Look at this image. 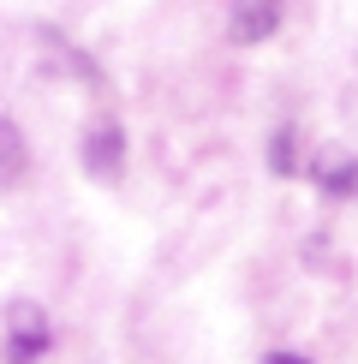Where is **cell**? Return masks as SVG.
Instances as JSON below:
<instances>
[{"mask_svg": "<svg viewBox=\"0 0 358 364\" xmlns=\"http://www.w3.org/2000/svg\"><path fill=\"white\" fill-rule=\"evenodd\" d=\"M310 179H317L328 197H358V161H347V156H322L317 168H310Z\"/></svg>", "mask_w": 358, "mask_h": 364, "instance_id": "4", "label": "cell"}, {"mask_svg": "<svg viewBox=\"0 0 358 364\" xmlns=\"http://www.w3.org/2000/svg\"><path fill=\"white\" fill-rule=\"evenodd\" d=\"M268 168H275V173H293V132H287V126H281L275 144H268Z\"/></svg>", "mask_w": 358, "mask_h": 364, "instance_id": "6", "label": "cell"}, {"mask_svg": "<svg viewBox=\"0 0 358 364\" xmlns=\"http://www.w3.org/2000/svg\"><path fill=\"white\" fill-rule=\"evenodd\" d=\"M119 161H126V138H119V126H96L84 138V168L90 179H119Z\"/></svg>", "mask_w": 358, "mask_h": 364, "instance_id": "1", "label": "cell"}, {"mask_svg": "<svg viewBox=\"0 0 358 364\" xmlns=\"http://www.w3.org/2000/svg\"><path fill=\"white\" fill-rule=\"evenodd\" d=\"M42 353H48V335H18V328H12V341H6V364H36Z\"/></svg>", "mask_w": 358, "mask_h": 364, "instance_id": "5", "label": "cell"}, {"mask_svg": "<svg viewBox=\"0 0 358 364\" xmlns=\"http://www.w3.org/2000/svg\"><path fill=\"white\" fill-rule=\"evenodd\" d=\"M275 24H281V6H275V0H239V12H233V42H263V36H275Z\"/></svg>", "mask_w": 358, "mask_h": 364, "instance_id": "2", "label": "cell"}, {"mask_svg": "<svg viewBox=\"0 0 358 364\" xmlns=\"http://www.w3.org/2000/svg\"><path fill=\"white\" fill-rule=\"evenodd\" d=\"M24 168H30V156H24V132L12 126L6 114H0V191H12L24 179Z\"/></svg>", "mask_w": 358, "mask_h": 364, "instance_id": "3", "label": "cell"}, {"mask_svg": "<svg viewBox=\"0 0 358 364\" xmlns=\"http://www.w3.org/2000/svg\"><path fill=\"white\" fill-rule=\"evenodd\" d=\"M6 316H12V328H18V335H42V305H12Z\"/></svg>", "mask_w": 358, "mask_h": 364, "instance_id": "7", "label": "cell"}, {"mask_svg": "<svg viewBox=\"0 0 358 364\" xmlns=\"http://www.w3.org/2000/svg\"><path fill=\"white\" fill-rule=\"evenodd\" d=\"M263 364H310V358H298V353H268Z\"/></svg>", "mask_w": 358, "mask_h": 364, "instance_id": "8", "label": "cell"}]
</instances>
